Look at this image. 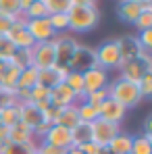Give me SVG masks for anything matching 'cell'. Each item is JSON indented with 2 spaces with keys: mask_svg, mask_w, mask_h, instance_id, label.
I'll use <instances>...</instances> for the list:
<instances>
[{
  "mask_svg": "<svg viewBox=\"0 0 152 154\" xmlns=\"http://www.w3.org/2000/svg\"><path fill=\"white\" fill-rule=\"evenodd\" d=\"M69 17V29L75 33H85L96 29V25L100 23V8L98 4H88V6H79L73 4L67 13Z\"/></svg>",
  "mask_w": 152,
  "mask_h": 154,
  "instance_id": "cell-1",
  "label": "cell"
},
{
  "mask_svg": "<svg viewBox=\"0 0 152 154\" xmlns=\"http://www.w3.org/2000/svg\"><path fill=\"white\" fill-rule=\"evenodd\" d=\"M106 90H108V96H110L113 100H117V102L121 104L125 110L135 108L138 104L144 100V98H142V94H140L138 83L127 81V79H121V77H115L113 81H108Z\"/></svg>",
  "mask_w": 152,
  "mask_h": 154,
  "instance_id": "cell-2",
  "label": "cell"
},
{
  "mask_svg": "<svg viewBox=\"0 0 152 154\" xmlns=\"http://www.w3.org/2000/svg\"><path fill=\"white\" fill-rule=\"evenodd\" d=\"M117 71H119V77H121V79H127V81L138 83L146 73H152V54L144 50L138 58L127 60V63H121V67H119Z\"/></svg>",
  "mask_w": 152,
  "mask_h": 154,
  "instance_id": "cell-3",
  "label": "cell"
},
{
  "mask_svg": "<svg viewBox=\"0 0 152 154\" xmlns=\"http://www.w3.org/2000/svg\"><path fill=\"white\" fill-rule=\"evenodd\" d=\"M96 52V63L98 67H102L104 71H117L121 67V52H119V44L117 40H106L102 42L98 48H94Z\"/></svg>",
  "mask_w": 152,
  "mask_h": 154,
  "instance_id": "cell-4",
  "label": "cell"
},
{
  "mask_svg": "<svg viewBox=\"0 0 152 154\" xmlns=\"http://www.w3.org/2000/svg\"><path fill=\"white\" fill-rule=\"evenodd\" d=\"M121 131V125L117 123H110V121H104V119H96L94 123H90V133H92V142L96 146H108L110 140Z\"/></svg>",
  "mask_w": 152,
  "mask_h": 154,
  "instance_id": "cell-5",
  "label": "cell"
},
{
  "mask_svg": "<svg viewBox=\"0 0 152 154\" xmlns=\"http://www.w3.org/2000/svg\"><path fill=\"white\" fill-rule=\"evenodd\" d=\"M92 67H98L96 63V52L92 46H85V44H79L69 60V71H77V73H85L90 71Z\"/></svg>",
  "mask_w": 152,
  "mask_h": 154,
  "instance_id": "cell-6",
  "label": "cell"
},
{
  "mask_svg": "<svg viewBox=\"0 0 152 154\" xmlns=\"http://www.w3.org/2000/svg\"><path fill=\"white\" fill-rule=\"evenodd\" d=\"M52 44H54V52H56V65L69 67V60H71L75 48L79 46L77 38L69 35V33H58V35L52 40Z\"/></svg>",
  "mask_w": 152,
  "mask_h": 154,
  "instance_id": "cell-7",
  "label": "cell"
},
{
  "mask_svg": "<svg viewBox=\"0 0 152 154\" xmlns=\"http://www.w3.org/2000/svg\"><path fill=\"white\" fill-rule=\"evenodd\" d=\"M33 54V67L38 71H44V69H52L56 65V52H54V44L50 42H42V44H36L31 48Z\"/></svg>",
  "mask_w": 152,
  "mask_h": 154,
  "instance_id": "cell-8",
  "label": "cell"
},
{
  "mask_svg": "<svg viewBox=\"0 0 152 154\" xmlns=\"http://www.w3.org/2000/svg\"><path fill=\"white\" fill-rule=\"evenodd\" d=\"M25 29H27V33L33 38L36 44L50 42V40L56 38V33H54V29H52L48 17H44V19H29V21H25Z\"/></svg>",
  "mask_w": 152,
  "mask_h": 154,
  "instance_id": "cell-9",
  "label": "cell"
},
{
  "mask_svg": "<svg viewBox=\"0 0 152 154\" xmlns=\"http://www.w3.org/2000/svg\"><path fill=\"white\" fill-rule=\"evenodd\" d=\"M6 38H8V42L17 48V50H21V48H33L36 46V42H33V38L27 33L25 29V19L23 17H19L13 27L8 29V33H6Z\"/></svg>",
  "mask_w": 152,
  "mask_h": 154,
  "instance_id": "cell-10",
  "label": "cell"
},
{
  "mask_svg": "<svg viewBox=\"0 0 152 154\" xmlns=\"http://www.w3.org/2000/svg\"><path fill=\"white\" fill-rule=\"evenodd\" d=\"M108 85V71H104L102 67H92L90 71L83 73V92L85 96L92 92L104 90Z\"/></svg>",
  "mask_w": 152,
  "mask_h": 154,
  "instance_id": "cell-11",
  "label": "cell"
},
{
  "mask_svg": "<svg viewBox=\"0 0 152 154\" xmlns=\"http://www.w3.org/2000/svg\"><path fill=\"white\" fill-rule=\"evenodd\" d=\"M40 142L50 144V146H56V148H65V150H69V148H71V129L60 127V125H52Z\"/></svg>",
  "mask_w": 152,
  "mask_h": 154,
  "instance_id": "cell-12",
  "label": "cell"
},
{
  "mask_svg": "<svg viewBox=\"0 0 152 154\" xmlns=\"http://www.w3.org/2000/svg\"><path fill=\"white\" fill-rule=\"evenodd\" d=\"M69 75V67H63V65H54L52 69H44V71H38V83L52 90L54 85L63 83L65 77Z\"/></svg>",
  "mask_w": 152,
  "mask_h": 154,
  "instance_id": "cell-13",
  "label": "cell"
},
{
  "mask_svg": "<svg viewBox=\"0 0 152 154\" xmlns=\"http://www.w3.org/2000/svg\"><path fill=\"white\" fill-rule=\"evenodd\" d=\"M125 112H127L125 108L117 102V100H113L110 96H108V98H106V100L98 106V117H100V119H104V121L117 123V125L125 119Z\"/></svg>",
  "mask_w": 152,
  "mask_h": 154,
  "instance_id": "cell-14",
  "label": "cell"
},
{
  "mask_svg": "<svg viewBox=\"0 0 152 154\" xmlns=\"http://www.w3.org/2000/svg\"><path fill=\"white\" fill-rule=\"evenodd\" d=\"M48 100H50L52 106H56V108H65V106H71V104L77 102V96L71 92V88L63 81V83H58V85H54L50 90V96H48Z\"/></svg>",
  "mask_w": 152,
  "mask_h": 154,
  "instance_id": "cell-15",
  "label": "cell"
},
{
  "mask_svg": "<svg viewBox=\"0 0 152 154\" xmlns=\"http://www.w3.org/2000/svg\"><path fill=\"white\" fill-rule=\"evenodd\" d=\"M117 44H119V52H121V60L123 63L138 58L144 52V48L140 46V42H138L135 35H123V38L117 40Z\"/></svg>",
  "mask_w": 152,
  "mask_h": 154,
  "instance_id": "cell-16",
  "label": "cell"
},
{
  "mask_svg": "<svg viewBox=\"0 0 152 154\" xmlns=\"http://www.w3.org/2000/svg\"><path fill=\"white\" fill-rule=\"evenodd\" d=\"M142 11H144V6H142L140 2L119 0V4H117V17H119L123 23H131V25H133V21L142 15Z\"/></svg>",
  "mask_w": 152,
  "mask_h": 154,
  "instance_id": "cell-17",
  "label": "cell"
},
{
  "mask_svg": "<svg viewBox=\"0 0 152 154\" xmlns=\"http://www.w3.org/2000/svg\"><path fill=\"white\" fill-rule=\"evenodd\" d=\"M21 69H17L11 60H0V85L2 88H17V79H19Z\"/></svg>",
  "mask_w": 152,
  "mask_h": 154,
  "instance_id": "cell-18",
  "label": "cell"
},
{
  "mask_svg": "<svg viewBox=\"0 0 152 154\" xmlns=\"http://www.w3.org/2000/svg\"><path fill=\"white\" fill-rule=\"evenodd\" d=\"M79 123V115H77V102L71 106H65V108H58V115L54 117V123L52 125H60V127L73 129Z\"/></svg>",
  "mask_w": 152,
  "mask_h": 154,
  "instance_id": "cell-19",
  "label": "cell"
},
{
  "mask_svg": "<svg viewBox=\"0 0 152 154\" xmlns=\"http://www.w3.org/2000/svg\"><path fill=\"white\" fill-rule=\"evenodd\" d=\"M44 121V115H42V110H38L36 106L31 102H27V104H21V123H25L27 127L33 129L38 127L40 123Z\"/></svg>",
  "mask_w": 152,
  "mask_h": 154,
  "instance_id": "cell-20",
  "label": "cell"
},
{
  "mask_svg": "<svg viewBox=\"0 0 152 154\" xmlns=\"http://www.w3.org/2000/svg\"><path fill=\"white\" fill-rule=\"evenodd\" d=\"M131 142H133V135L131 133H125V131H119L110 144H108V150L113 154H129L131 152Z\"/></svg>",
  "mask_w": 152,
  "mask_h": 154,
  "instance_id": "cell-21",
  "label": "cell"
},
{
  "mask_svg": "<svg viewBox=\"0 0 152 154\" xmlns=\"http://www.w3.org/2000/svg\"><path fill=\"white\" fill-rule=\"evenodd\" d=\"M8 140L13 142V144H31V142H36V137H33V131L27 127L25 123H17V125H13L11 127V135H8Z\"/></svg>",
  "mask_w": 152,
  "mask_h": 154,
  "instance_id": "cell-22",
  "label": "cell"
},
{
  "mask_svg": "<svg viewBox=\"0 0 152 154\" xmlns=\"http://www.w3.org/2000/svg\"><path fill=\"white\" fill-rule=\"evenodd\" d=\"M92 142V133H90V123H77L71 129V148H79L83 144Z\"/></svg>",
  "mask_w": 152,
  "mask_h": 154,
  "instance_id": "cell-23",
  "label": "cell"
},
{
  "mask_svg": "<svg viewBox=\"0 0 152 154\" xmlns=\"http://www.w3.org/2000/svg\"><path fill=\"white\" fill-rule=\"evenodd\" d=\"M65 83L71 88V92L77 96V102H83V98H85V92H83V73L69 71V75L65 77Z\"/></svg>",
  "mask_w": 152,
  "mask_h": 154,
  "instance_id": "cell-24",
  "label": "cell"
},
{
  "mask_svg": "<svg viewBox=\"0 0 152 154\" xmlns=\"http://www.w3.org/2000/svg\"><path fill=\"white\" fill-rule=\"evenodd\" d=\"M21 121V104L8 106V108H0V125L13 127Z\"/></svg>",
  "mask_w": 152,
  "mask_h": 154,
  "instance_id": "cell-25",
  "label": "cell"
},
{
  "mask_svg": "<svg viewBox=\"0 0 152 154\" xmlns=\"http://www.w3.org/2000/svg\"><path fill=\"white\" fill-rule=\"evenodd\" d=\"M33 85H38V69L31 65L23 69L19 73V79H17V88H23V90H31Z\"/></svg>",
  "mask_w": 152,
  "mask_h": 154,
  "instance_id": "cell-26",
  "label": "cell"
},
{
  "mask_svg": "<svg viewBox=\"0 0 152 154\" xmlns=\"http://www.w3.org/2000/svg\"><path fill=\"white\" fill-rule=\"evenodd\" d=\"M131 154H152V135H133L131 142Z\"/></svg>",
  "mask_w": 152,
  "mask_h": 154,
  "instance_id": "cell-27",
  "label": "cell"
},
{
  "mask_svg": "<svg viewBox=\"0 0 152 154\" xmlns=\"http://www.w3.org/2000/svg\"><path fill=\"white\" fill-rule=\"evenodd\" d=\"M11 63L17 67V69H27L33 65V54H31V48H21V50H15V54L11 56Z\"/></svg>",
  "mask_w": 152,
  "mask_h": 154,
  "instance_id": "cell-28",
  "label": "cell"
},
{
  "mask_svg": "<svg viewBox=\"0 0 152 154\" xmlns=\"http://www.w3.org/2000/svg\"><path fill=\"white\" fill-rule=\"evenodd\" d=\"M77 115H79V121L81 123H94L98 119V106H92L85 100L83 102H77Z\"/></svg>",
  "mask_w": 152,
  "mask_h": 154,
  "instance_id": "cell-29",
  "label": "cell"
},
{
  "mask_svg": "<svg viewBox=\"0 0 152 154\" xmlns=\"http://www.w3.org/2000/svg\"><path fill=\"white\" fill-rule=\"evenodd\" d=\"M36 150H38V142H31V144H13V142H8L6 146H2L0 154H36Z\"/></svg>",
  "mask_w": 152,
  "mask_h": 154,
  "instance_id": "cell-30",
  "label": "cell"
},
{
  "mask_svg": "<svg viewBox=\"0 0 152 154\" xmlns=\"http://www.w3.org/2000/svg\"><path fill=\"white\" fill-rule=\"evenodd\" d=\"M21 17L29 21V19H44V17H48V8L44 6V2L40 0V2H31L29 6H27V11L21 13Z\"/></svg>",
  "mask_w": 152,
  "mask_h": 154,
  "instance_id": "cell-31",
  "label": "cell"
},
{
  "mask_svg": "<svg viewBox=\"0 0 152 154\" xmlns=\"http://www.w3.org/2000/svg\"><path fill=\"white\" fill-rule=\"evenodd\" d=\"M48 21H50V25H52V29H54L56 35H58V33H67V29H69V17H67V13L48 15Z\"/></svg>",
  "mask_w": 152,
  "mask_h": 154,
  "instance_id": "cell-32",
  "label": "cell"
},
{
  "mask_svg": "<svg viewBox=\"0 0 152 154\" xmlns=\"http://www.w3.org/2000/svg\"><path fill=\"white\" fill-rule=\"evenodd\" d=\"M44 6L48 8V15H56V13H69V8L73 6L71 0H42Z\"/></svg>",
  "mask_w": 152,
  "mask_h": 154,
  "instance_id": "cell-33",
  "label": "cell"
},
{
  "mask_svg": "<svg viewBox=\"0 0 152 154\" xmlns=\"http://www.w3.org/2000/svg\"><path fill=\"white\" fill-rule=\"evenodd\" d=\"M0 15H6V17H21L19 0H0Z\"/></svg>",
  "mask_w": 152,
  "mask_h": 154,
  "instance_id": "cell-34",
  "label": "cell"
},
{
  "mask_svg": "<svg viewBox=\"0 0 152 154\" xmlns=\"http://www.w3.org/2000/svg\"><path fill=\"white\" fill-rule=\"evenodd\" d=\"M48 96H50V90L38 83V85H33L31 92H29V102H31V104L44 102V100H48Z\"/></svg>",
  "mask_w": 152,
  "mask_h": 154,
  "instance_id": "cell-35",
  "label": "cell"
},
{
  "mask_svg": "<svg viewBox=\"0 0 152 154\" xmlns=\"http://www.w3.org/2000/svg\"><path fill=\"white\" fill-rule=\"evenodd\" d=\"M15 104H19L17 96H15V90L2 88L0 90V108H8V106H15Z\"/></svg>",
  "mask_w": 152,
  "mask_h": 154,
  "instance_id": "cell-36",
  "label": "cell"
},
{
  "mask_svg": "<svg viewBox=\"0 0 152 154\" xmlns=\"http://www.w3.org/2000/svg\"><path fill=\"white\" fill-rule=\"evenodd\" d=\"M133 25L138 31H144V29H152V11H142V15L133 21Z\"/></svg>",
  "mask_w": 152,
  "mask_h": 154,
  "instance_id": "cell-37",
  "label": "cell"
},
{
  "mask_svg": "<svg viewBox=\"0 0 152 154\" xmlns=\"http://www.w3.org/2000/svg\"><path fill=\"white\" fill-rule=\"evenodd\" d=\"M106 98H108V90L104 88V90H98V92H92V94H88L83 100H85L88 104H92V106H100V104L104 102Z\"/></svg>",
  "mask_w": 152,
  "mask_h": 154,
  "instance_id": "cell-38",
  "label": "cell"
},
{
  "mask_svg": "<svg viewBox=\"0 0 152 154\" xmlns=\"http://www.w3.org/2000/svg\"><path fill=\"white\" fill-rule=\"evenodd\" d=\"M15 46L8 42V38L4 35V38H0V60H11V56L15 54Z\"/></svg>",
  "mask_w": 152,
  "mask_h": 154,
  "instance_id": "cell-39",
  "label": "cell"
},
{
  "mask_svg": "<svg viewBox=\"0 0 152 154\" xmlns=\"http://www.w3.org/2000/svg\"><path fill=\"white\" fill-rule=\"evenodd\" d=\"M138 88H140V94L142 98H150L152 96V73H146L138 81Z\"/></svg>",
  "mask_w": 152,
  "mask_h": 154,
  "instance_id": "cell-40",
  "label": "cell"
},
{
  "mask_svg": "<svg viewBox=\"0 0 152 154\" xmlns=\"http://www.w3.org/2000/svg\"><path fill=\"white\" fill-rule=\"evenodd\" d=\"M19 17H6V15H0V38H4L8 33V29L13 27V23L17 21Z\"/></svg>",
  "mask_w": 152,
  "mask_h": 154,
  "instance_id": "cell-41",
  "label": "cell"
},
{
  "mask_svg": "<svg viewBox=\"0 0 152 154\" xmlns=\"http://www.w3.org/2000/svg\"><path fill=\"white\" fill-rule=\"evenodd\" d=\"M38 152L40 154H67L65 148H56L50 144H44V142H38Z\"/></svg>",
  "mask_w": 152,
  "mask_h": 154,
  "instance_id": "cell-42",
  "label": "cell"
},
{
  "mask_svg": "<svg viewBox=\"0 0 152 154\" xmlns=\"http://www.w3.org/2000/svg\"><path fill=\"white\" fill-rule=\"evenodd\" d=\"M81 154H98V150H100V146H96L94 142H88V144H83V146H79L77 148Z\"/></svg>",
  "mask_w": 152,
  "mask_h": 154,
  "instance_id": "cell-43",
  "label": "cell"
},
{
  "mask_svg": "<svg viewBox=\"0 0 152 154\" xmlns=\"http://www.w3.org/2000/svg\"><path fill=\"white\" fill-rule=\"evenodd\" d=\"M8 135H11V127H6V125H0V146H6L11 140H8Z\"/></svg>",
  "mask_w": 152,
  "mask_h": 154,
  "instance_id": "cell-44",
  "label": "cell"
},
{
  "mask_svg": "<svg viewBox=\"0 0 152 154\" xmlns=\"http://www.w3.org/2000/svg\"><path fill=\"white\" fill-rule=\"evenodd\" d=\"M144 135H152V115H146L144 119Z\"/></svg>",
  "mask_w": 152,
  "mask_h": 154,
  "instance_id": "cell-45",
  "label": "cell"
},
{
  "mask_svg": "<svg viewBox=\"0 0 152 154\" xmlns=\"http://www.w3.org/2000/svg\"><path fill=\"white\" fill-rule=\"evenodd\" d=\"M73 4H79V6H88V4H96V0H71Z\"/></svg>",
  "mask_w": 152,
  "mask_h": 154,
  "instance_id": "cell-46",
  "label": "cell"
},
{
  "mask_svg": "<svg viewBox=\"0 0 152 154\" xmlns=\"http://www.w3.org/2000/svg\"><path fill=\"white\" fill-rule=\"evenodd\" d=\"M98 154H113V152L108 150V146H102L100 150H98Z\"/></svg>",
  "mask_w": 152,
  "mask_h": 154,
  "instance_id": "cell-47",
  "label": "cell"
},
{
  "mask_svg": "<svg viewBox=\"0 0 152 154\" xmlns=\"http://www.w3.org/2000/svg\"><path fill=\"white\" fill-rule=\"evenodd\" d=\"M67 154H81V152H79L77 148H69V150H67Z\"/></svg>",
  "mask_w": 152,
  "mask_h": 154,
  "instance_id": "cell-48",
  "label": "cell"
},
{
  "mask_svg": "<svg viewBox=\"0 0 152 154\" xmlns=\"http://www.w3.org/2000/svg\"><path fill=\"white\" fill-rule=\"evenodd\" d=\"M131 2H140V4H148V2H152V0H131Z\"/></svg>",
  "mask_w": 152,
  "mask_h": 154,
  "instance_id": "cell-49",
  "label": "cell"
},
{
  "mask_svg": "<svg viewBox=\"0 0 152 154\" xmlns=\"http://www.w3.org/2000/svg\"><path fill=\"white\" fill-rule=\"evenodd\" d=\"M31 2H40V0H31Z\"/></svg>",
  "mask_w": 152,
  "mask_h": 154,
  "instance_id": "cell-50",
  "label": "cell"
},
{
  "mask_svg": "<svg viewBox=\"0 0 152 154\" xmlns=\"http://www.w3.org/2000/svg\"><path fill=\"white\" fill-rule=\"evenodd\" d=\"M0 152H2V146H0Z\"/></svg>",
  "mask_w": 152,
  "mask_h": 154,
  "instance_id": "cell-51",
  "label": "cell"
},
{
  "mask_svg": "<svg viewBox=\"0 0 152 154\" xmlns=\"http://www.w3.org/2000/svg\"><path fill=\"white\" fill-rule=\"evenodd\" d=\"M36 154H40V152H38V150H36Z\"/></svg>",
  "mask_w": 152,
  "mask_h": 154,
  "instance_id": "cell-52",
  "label": "cell"
},
{
  "mask_svg": "<svg viewBox=\"0 0 152 154\" xmlns=\"http://www.w3.org/2000/svg\"><path fill=\"white\" fill-rule=\"evenodd\" d=\"M0 90H2V85H0Z\"/></svg>",
  "mask_w": 152,
  "mask_h": 154,
  "instance_id": "cell-53",
  "label": "cell"
},
{
  "mask_svg": "<svg viewBox=\"0 0 152 154\" xmlns=\"http://www.w3.org/2000/svg\"><path fill=\"white\" fill-rule=\"evenodd\" d=\"M129 154H131V152H129Z\"/></svg>",
  "mask_w": 152,
  "mask_h": 154,
  "instance_id": "cell-54",
  "label": "cell"
}]
</instances>
